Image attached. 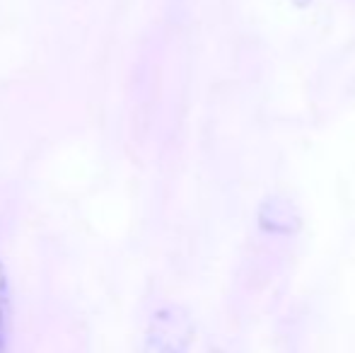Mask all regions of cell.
<instances>
[{
    "instance_id": "6da1fadb",
    "label": "cell",
    "mask_w": 355,
    "mask_h": 353,
    "mask_svg": "<svg viewBox=\"0 0 355 353\" xmlns=\"http://www.w3.org/2000/svg\"><path fill=\"white\" fill-rule=\"evenodd\" d=\"M193 322L184 307L169 305L153 315L143 339V353H189Z\"/></svg>"
},
{
    "instance_id": "7a4b0ae2",
    "label": "cell",
    "mask_w": 355,
    "mask_h": 353,
    "mask_svg": "<svg viewBox=\"0 0 355 353\" xmlns=\"http://www.w3.org/2000/svg\"><path fill=\"white\" fill-rule=\"evenodd\" d=\"M10 336H12V302H10L5 266L0 264V353H8Z\"/></svg>"
}]
</instances>
